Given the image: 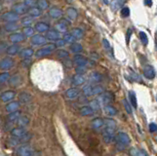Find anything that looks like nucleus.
<instances>
[{
  "label": "nucleus",
  "instance_id": "obj_1",
  "mask_svg": "<svg viewBox=\"0 0 157 156\" xmlns=\"http://www.w3.org/2000/svg\"><path fill=\"white\" fill-rule=\"evenodd\" d=\"M104 133H102V137H104V142L110 143L115 137V129H116V122L111 118H107L104 120Z\"/></svg>",
  "mask_w": 157,
  "mask_h": 156
},
{
  "label": "nucleus",
  "instance_id": "obj_2",
  "mask_svg": "<svg viewBox=\"0 0 157 156\" xmlns=\"http://www.w3.org/2000/svg\"><path fill=\"white\" fill-rule=\"evenodd\" d=\"M130 142H131V140H130V137L124 132H119L116 136V148L118 150H123L125 147H127Z\"/></svg>",
  "mask_w": 157,
  "mask_h": 156
},
{
  "label": "nucleus",
  "instance_id": "obj_3",
  "mask_svg": "<svg viewBox=\"0 0 157 156\" xmlns=\"http://www.w3.org/2000/svg\"><path fill=\"white\" fill-rule=\"evenodd\" d=\"M56 48H57V46L55 43H49L36 51L34 55L36 58H38V59L39 58H44V57L49 56V55L52 54L53 52L56 50Z\"/></svg>",
  "mask_w": 157,
  "mask_h": 156
},
{
  "label": "nucleus",
  "instance_id": "obj_4",
  "mask_svg": "<svg viewBox=\"0 0 157 156\" xmlns=\"http://www.w3.org/2000/svg\"><path fill=\"white\" fill-rule=\"evenodd\" d=\"M114 97L111 93H107V92H104V93L99 94V96L98 97V103H99V105L105 106L107 105H109V103H111L113 100Z\"/></svg>",
  "mask_w": 157,
  "mask_h": 156
},
{
  "label": "nucleus",
  "instance_id": "obj_5",
  "mask_svg": "<svg viewBox=\"0 0 157 156\" xmlns=\"http://www.w3.org/2000/svg\"><path fill=\"white\" fill-rule=\"evenodd\" d=\"M2 20L6 23H17L20 20V15L13 11L6 12L2 15Z\"/></svg>",
  "mask_w": 157,
  "mask_h": 156
},
{
  "label": "nucleus",
  "instance_id": "obj_6",
  "mask_svg": "<svg viewBox=\"0 0 157 156\" xmlns=\"http://www.w3.org/2000/svg\"><path fill=\"white\" fill-rule=\"evenodd\" d=\"M70 26V22L68 20L62 19L61 21H59L56 24V30H58L60 33H66L68 27Z\"/></svg>",
  "mask_w": 157,
  "mask_h": 156
},
{
  "label": "nucleus",
  "instance_id": "obj_7",
  "mask_svg": "<svg viewBox=\"0 0 157 156\" xmlns=\"http://www.w3.org/2000/svg\"><path fill=\"white\" fill-rule=\"evenodd\" d=\"M28 7L23 2L16 3V4L13 5V12L17 13L18 15L26 14V13H28Z\"/></svg>",
  "mask_w": 157,
  "mask_h": 156
},
{
  "label": "nucleus",
  "instance_id": "obj_8",
  "mask_svg": "<svg viewBox=\"0 0 157 156\" xmlns=\"http://www.w3.org/2000/svg\"><path fill=\"white\" fill-rule=\"evenodd\" d=\"M46 40L47 39L44 35L38 33V34H34L33 36H31V43L34 46H40V45H43L45 42H46Z\"/></svg>",
  "mask_w": 157,
  "mask_h": 156
},
{
  "label": "nucleus",
  "instance_id": "obj_9",
  "mask_svg": "<svg viewBox=\"0 0 157 156\" xmlns=\"http://www.w3.org/2000/svg\"><path fill=\"white\" fill-rule=\"evenodd\" d=\"M17 153L19 156H32L34 151L31 146L28 145H23L17 149Z\"/></svg>",
  "mask_w": 157,
  "mask_h": 156
},
{
  "label": "nucleus",
  "instance_id": "obj_10",
  "mask_svg": "<svg viewBox=\"0 0 157 156\" xmlns=\"http://www.w3.org/2000/svg\"><path fill=\"white\" fill-rule=\"evenodd\" d=\"M45 37H46V39H48V40L56 42L58 39L61 38V33L56 29H49L46 32V36H45Z\"/></svg>",
  "mask_w": 157,
  "mask_h": 156
},
{
  "label": "nucleus",
  "instance_id": "obj_11",
  "mask_svg": "<svg viewBox=\"0 0 157 156\" xmlns=\"http://www.w3.org/2000/svg\"><path fill=\"white\" fill-rule=\"evenodd\" d=\"M25 37L26 36L23 35V33H20V32H15L9 35V39H10V41L13 44H18V43H20V42L23 41L25 40Z\"/></svg>",
  "mask_w": 157,
  "mask_h": 156
},
{
  "label": "nucleus",
  "instance_id": "obj_12",
  "mask_svg": "<svg viewBox=\"0 0 157 156\" xmlns=\"http://www.w3.org/2000/svg\"><path fill=\"white\" fill-rule=\"evenodd\" d=\"M14 66V61L11 58H4L0 61V68L2 69H10Z\"/></svg>",
  "mask_w": 157,
  "mask_h": 156
},
{
  "label": "nucleus",
  "instance_id": "obj_13",
  "mask_svg": "<svg viewBox=\"0 0 157 156\" xmlns=\"http://www.w3.org/2000/svg\"><path fill=\"white\" fill-rule=\"evenodd\" d=\"M50 29V26L46 23H43V22H38L35 24V26H34V30H36L37 32L39 33H44V32H47L48 30Z\"/></svg>",
  "mask_w": 157,
  "mask_h": 156
},
{
  "label": "nucleus",
  "instance_id": "obj_14",
  "mask_svg": "<svg viewBox=\"0 0 157 156\" xmlns=\"http://www.w3.org/2000/svg\"><path fill=\"white\" fill-rule=\"evenodd\" d=\"M72 62L74 63H76L77 66H86L87 63H88V60H87L86 58H84L83 56H81V55L77 54L74 56Z\"/></svg>",
  "mask_w": 157,
  "mask_h": 156
},
{
  "label": "nucleus",
  "instance_id": "obj_15",
  "mask_svg": "<svg viewBox=\"0 0 157 156\" xmlns=\"http://www.w3.org/2000/svg\"><path fill=\"white\" fill-rule=\"evenodd\" d=\"M63 11L61 10V9H59V8L53 7V8H51L49 10V16L54 20L61 19V18L63 17Z\"/></svg>",
  "mask_w": 157,
  "mask_h": 156
},
{
  "label": "nucleus",
  "instance_id": "obj_16",
  "mask_svg": "<svg viewBox=\"0 0 157 156\" xmlns=\"http://www.w3.org/2000/svg\"><path fill=\"white\" fill-rule=\"evenodd\" d=\"M65 96L66 99L68 100H73L75 98H77L79 96V90L76 89V88H69L65 91Z\"/></svg>",
  "mask_w": 157,
  "mask_h": 156
},
{
  "label": "nucleus",
  "instance_id": "obj_17",
  "mask_svg": "<svg viewBox=\"0 0 157 156\" xmlns=\"http://www.w3.org/2000/svg\"><path fill=\"white\" fill-rule=\"evenodd\" d=\"M144 75L147 79H153L155 77V70L151 66H146L144 68Z\"/></svg>",
  "mask_w": 157,
  "mask_h": 156
},
{
  "label": "nucleus",
  "instance_id": "obj_18",
  "mask_svg": "<svg viewBox=\"0 0 157 156\" xmlns=\"http://www.w3.org/2000/svg\"><path fill=\"white\" fill-rule=\"evenodd\" d=\"M26 134V131L23 129V127L19 128H14L13 130L11 131V135L13 137H16V139H20V137H23Z\"/></svg>",
  "mask_w": 157,
  "mask_h": 156
},
{
  "label": "nucleus",
  "instance_id": "obj_19",
  "mask_svg": "<svg viewBox=\"0 0 157 156\" xmlns=\"http://www.w3.org/2000/svg\"><path fill=\"white\" fill-rule=\"evenodd\" d=\"M15 96H16V93H15L14 91H6L1 95V100H2V102L7 103L13 100Z\"/></svg>",
  "mask_w": 157,
  "mask_h": 156
},
{
  "label": "nucleus",
  "instance_id": "obj_20",
  "mask_svg": "<svg viewBox=\"0 0 157 156\" xmlns=\"http://www.w3.org/2000/svg\"><path fill=\"white\" fill-rule=\"evenodd\" d=\"M84 82H85V77H84L83 74H79V73H76L73 77H72V84L75 85V86H79V85H82Z\"/></svg>",
  "mask_w": 157,
  "mask_h": 156
},
{
  "label": "nucleus",
  "instance_id": "obj_21",
  "mask_svg": "<svg viewBox=\"0 0 157 156\" xmlns=\"http://www.w3.org/2000/svg\"><path fill=\"white\" fill-rule=\"evenodd\" d=\"M33 55H34V51H33L31 48L23 49V50L20 52V56L22 57L23 60H25V59H31Z\"/></svg>",
  "mask_w": 157,
  "mask_h": 156
},
{
  "label": "nucleus",
  "instance_id": "obj_22",
  "mask_svg": "<svg viewBox=\"0 0 157 156\" xmlns=\"http://www.w3.org/2000/svg\"><path fill=\"white\" fill-rule=\"evenodd\" d=\"M20 47L21 46L19 44H13L11 46H8L6 52H7V54L10 55V56H15V55H17L20 52Z\"/></svg>",
  "mask_w": 157,
  "mask_h": 156
},
{
  "label": "nucleus",
  "instance_id": "obj_23",
  "mask_svg": "<svg viewBox=\"0 0 157 156\" xmlns=\"http://www.w3.org/2000/svg\"><path fill=\"white\" fill-rule=\"evenodd\" d=\"M102 75L97 71H93L89 75V81L92 82V83H99V82L102 81Z\"/></svg>",
  "mask_w": 157,
  "mask_h": 156
},
{
  "label": "nucleus",
  "instance_id": "obj_24",
  "mask_svg": "<svg viewBox=\"0 0 157 156\" xmlns=\"http://www.w3.org/2000/svg\"><path fill=\"white\" fill-rule=\"evenodd\" d=\"M66 16H67L68 20H70V21L76 20V18L78 17V13H77L76 9H74L72 7L67 8V10H66Z\"/></svg>",
  "mask_w": 157,
  "mask_h": 156
},
{
  "label": "nucleus",
  "instance_id": "obj_25",
  "mask_svg": "<svg viewBox=\"0 0 157 156\" xmlns=\"http://www.w3.org/2000/svg\"><path fill=\"white\" fill-rule=\"evenodd\" d=\"M28 13L31 18H38L42 15V11L38 7H31L28 8Z\"/></svg>",
  "mask_w": 157,
  "mask_h": 156
},
{
  "label": "nucleus",
  "instance_id": "obj_26",
  "mask_svg": "<svg viewBox=\"0 0 157 156\" xmlns=\"http://www.w3.org/2000/svg\"><path fill=\"white\" fill-rule=\"evenodd\" d=\"M4 29L8 32L16 31V30L20 29V26L17 23H7L4 26Z\"/></svg>",
  "mask_w": 157,
  "mask_h": 156
},
{
  "label": "nucleus",
  "instance_id": "obj_27",
  "mask_svg": "<svg viewBox=\"0 0 157 156\" xmlns=\"http://www.w3.org/2000/svg\"><path fill=\"white\" fill-rule=\"evenodd\" d=\"M70 33L72 34V36L76 39V40H78V39H81L83 37V35H84L83 30L81 28H78V27H74V28H72Z\"/></svg>",
  "mask_w": 157,
  "mask_h": 156
},
{
  "label": "nucleus",
  "instance_id": "obj_28",
  "mask_svg": "<svg viewBox=\"0 0 157 156\" xmlns=\"http://www.w3.org/2000/svg\"><path fill=\"white\" fill-rule=\"evenodd\" d=\"M20 106V103L19 102H11L9 103L7 105H6V110L8 112H13L16 111Z\"/></svg>",
  "mask_w": 157,
  "mask_h": 156
},
{
  "label": "nucleus",
  "instance_id": "obj_29",
  "mask_svg": "<svg viewBox=\"0 0 157 156\" xmlns=\"http://www.w3.org/2000/svg\"><path fill=\"white\" fill-rule=\"evenodd\" d=\"M93 113H94V109H93L91 106H83V108H80V114L82 116L92 115Z\"/></svg>",
  "mask_w": 157,
  "mask_h": 156
},
{
  "label": "nucleus",
  "instance_id": "obj_30",
  "mask_svg": "<svg viewBox=\"0 0 157 156\" xmlns=\"http://www.w3.org/2000/svg\"><path fill=\"white\" fill-rule=\"evenodd\" d=\"M91 125H92V128L98 130V129H99V128H102V126H104V120L101 118H95L94 120L91 122Z\"/></svg>",
  "mask_w": 157,
  "mask_h": 156
},
{
  "label": "nucleus",
  "instance_id": "obj_31",
  "mask_svg": "<svg viewBox=\"0 0 157 156\" xmlns=\"http://www.w3.org/2000/svg\"><path fill=\"white\" fill-rule=\"evenodd\" d=\"M82 50H83L82 45L79 44V43L74 42L73 44L70 45V51L72 52V53H74V54H79V53L82 52Z\"/></svg>",
  "mask_w": 157,
  "mask_h": 156
},
{
  "label": "nucleus",
  "instance_id": "obj_32",
  "mask_svg": "<svg viewBox=\"0 0 157 156\" xmlns=\"http://www.w3.org/2000/svg\"><path fill=\"white\" fill-rule=\"evenodd\" d=\"M31 96L28 95V93H21L19 96V102H21L22 103H28L31 102Z\"/></svg>",
  "mask_w": 157,
  "mask_h": 156
},
{
  "label": "nucleus",
  "instance_id": "obj_33",
  "mask_svg": "<svg viewBox=\"0 0 157 156\" xmlns=\"http://www.w3.org/2000/svg\"><path fill=\"white\" fill-rule=\"evenodd\" d=\"M123 2H124V0H111L110 7L113 11H115V10H117V9H119L120 7H121V6L123 5Z\"/></svg>",
  "mask_w": 157,
  "mask_h": 156
},
{
  "label": "nucleus",
  "instance_id": "obj_34",
  "mask_svg": "<svg viewBox=\"0 0 157 156\" xmlns=\"http://www.w3.org/2000/svg\"><path fill=\"white\" fill-rule=\"evenodd\" d=\"M104 111L107 115H109V116L115 115L117 113V110L115 109V108H113V106L110 105H107L104 106Z\"/></svg>",
  "mask_w": 157,
  "mask_h": 156
},
{
  "label": "nucleus",
  "instance_id": "obj_35",
  "mask_svg": "<svg viewBox=\"0 0 157 156\" xmlns=\"http://www.w3.org/2000/svg\"><path fill=\"white\" fill-rule=\"evenodd\" d=\"M23 34L26 36V37H31V36L34 35V28L32 26H26L23 30Z\"/></svg>",
  "mask_w": 157,
  "mask_h": 156
},
{
  "label": "nucleus",
  "instance_id": "obj_36",
  "mask_svg": "<svg viewBox=\"0 0 157 156\" xmlns=\"http://www.w3.org/2000/svg\"><path fill=\"white\" fill-rule=\"evenodd\" d=\"M129 97L130 100H131V105H133V108H137L138 106V102H137V97H136V94L134 91H130L129 92Z\"/></svg>",
  "mask_w": 157,
  "mask_h": 156
},
{
  "label": "nucleus",
  "instance_id": "obj_37",
  "mask_svg": "<svg viewBox=\"0 0 157 156\" xmlns=\"http://www.w3.org/2000/svg\"><path fill=\"white\" fill-rule=\"evenodd\" d=\"M63 40H65V43H68V44H73L75 42V39L73 36H72L71 33H65V35H63Z\"/></svg>",
  "mask_w": 157,
  "mask_h": 156
},
{
  "label": "nucleus",
  "instance_id": "obj_38",
  "mask_svg": "<svg viewBox=\"0 0 157 156\" xmlns=\"http://www.w3.org/2000/svg\"><path fill=\"white\" fill-rule=\"evenodd\" d=\"M36 3H37L38 8L40 9L41 11L46 10V9L49 8V3H48L47 0H38Z\"/></svg>",
  "mask_w": 157,
  "mask_h": 156
},
{
  "label": "nucleus",
  "instance_id": "obj_39",
  "mask_svg": "<svg viewBox=\"0 0 157 156\" xmlns=\"http://www.w3.org/2000/svg\"><path fill=\"white\" fill-rule=\"evenodd\" d=\"M21 117V112L20 111H13V112H10V114L8 115V120L9 121H16L18 120Z\"/></svg>",
  "mask_w": 157,
  "mask_h": 156
},
{
  "label": "nucleus",
  "instance_id": "obj_40",
  "mask_svg": "<svg viewBox=\"0 0 157 156\" xmlns=\"http://www.w3.org/2000/svg\"><path fill=\"white\" fill-rule=\"evenodd\" d=\"M82 92H83V95H84V96H85V97L93 96L92 86H91V85H85V86H83V88H82Z\"/></svg>",
  "mask_w": 157,
  "mask_h": 156
},
{
  "label": "nucleus",
  "instance_id": "obj_41",
  "mask_svg": "<svg viewBox=\"0 0 157 156\" xmlns=\"http://www.w3.org/2000/svg\"><path fill=\"white\" fill-rule=\"evenodd\" d=\"M68 56H69L68 52L65 51V50H63V49H61V50H58V51H57V57H58L59 59H61V60L67 59Z\"/></svg>",
  "mask_w": 157,
  "mask_h": 156
},
{
  "label": "nucleus",
  "instance_id": "obj_42",
  "mask_svg": "<svg viewBox=\"0 0 157 156\" xmlns=\"http://www.w3.org/2000/svg\"><path fill=\"white\" fill-rule=\"evenodd\" d=\"M130 154L132 156H146V152L138 148H132L131 150H130Z\"/></svg>",
  "mask_w": 157,
  "mask_h": 156
},
{
  "label": "nucleus",
  "instance_id": "obj_43",
  "mask_svg": "<svg viewBox=\"0 0 157 156\" xmlns=\"http://www.w3.org/2000/svg\"><path fill=\"white\" fill-rule=\"evenodd\" d=\"M33 18H31V16L29 17H25L23 19H22V24L25 27L26 26H31V24L33 23Z\"/></svg>",
  "mask_w": 157,
  "mask_h": 156
},
{
  "label": "nucleus",
  "instance_id": "obj_44",
  "mask_svg": "<svg viewBox=\"0 0 157 156\" xmlns=\"http://www.w3.org/2000/svg\"><path fill=\"white\" fill-rule=\"evenodd\" d=\"M92 92L93 95H99L104 92V88L99 85H96V86H92Z\"/></svg>",
  "mask_w": 157,
  "mask_h": 156
},
{
  "label": "nucleus",
  "instance_id": "obj_45",
  "mask_svg": "<svg viewBox=\"0 0 157 156\" xmlns=\"http://www.w3.org/2000/svg\"><path fill=\"white\" fill-rule=\"evenodd\" d=\"M9 79H10V84L12 85V86L16 87L21 83V77L19 75H15L12 78H9Z\"/></svg>",
  "mask_w": 157,
  "mask_h": 156
},
{
  "label": "nucleus",
  "instance_id": "obj_46",
  "mask_svg": "<svg viewBox=\"0 0 157 156\" xmlns=\"http://www.w3.org/2000/svg\"><path fill=\"white\" fill-rule=\"evenodd\" d=\"M9 78H10V74H9L8 72L0 73V84L5 83L6 81L9 80Z\"/></svg>",
  "mask_w": 157,
  "mask_h": 156
},
{
  "label": "nucleus",
  "instance_id": "obj_47",
  "mask_svg": "<svg viewBox=\"0 0 157 156\" xmlns=\"http://www.w3.org/2000/svg\"><path fill=\"white\" fill-rule=\"evenodd\" d=\"M19 125H21L22 127L23 126H26V125H28L29 123V119L26 117V116H23V117H20L19 119Z\"/></svg>",
  "mask_w": 157,
  "mask_h": 156
},
{
  "label": "nucleus",
  "instance_id": "obj_48",
  "mask_svg": "<svg viewBox=\"0 0 157 156\" xmlns=\"http://www.w3.org/2000/svg\"><path fill=\"white\" fill-rule=\"evenodd\" d=\"M140 38H141V42L144 46L147 45V43H148V38H147V35L146 34V32L141 31L140 32Z\"/></svg>",
  "mask_w": 157,
  "mask_h": 156
},
{
  "label": "nucleus",
  "instance_id": "obj_49",
  "mask_svg": "<svg viewBox=\"0 0 157 156\" xmlns=\"http://www.w3.org/2000/svg\"><path fill=\"white\" fill-rule=\"evenodd\" d=\"M123 105H124V108L126 109V111L129 113V114H131L132 113V108H131V105L129 103V102L126 99L123 100Z\"/></svg>",
  "mask_w": 157,
  "mask_h": 156
},
{
  "label": "nucleus",
  "instance_id": "obj_50",
  "mask_svg": "<svg viewBox=\"0 0 157 156\" xmlns=\"http://www.w3.org/2000/svg\"><path fill=\"white\" fill-rule=\"evenodd\" d=\"M121 16L123 18H127L130 16V9L128 7H123L121 10Z\"/></svg>",
  "mask_w": 157,
  "mask_h": 156
},
{
  "label": "nucleus",
  "instance_id": "obj_51",
  "mask_svg": "<svg viewBox=\"0 0 157 156\" xmlns=\"http://www.w3.org/2000/svg\"><path fill=\"white\" fill-rule=\"evenodd\" d=\"M91 108L94 109V110H99V108H101V105H99V103H98V100H92V103H91Z\"/></svg>",
  "mask_w": 157,
  "mask_h": 156
},
{
  "label": "nucleus",
  "instance_id": "obj_52",
  "mask_svg": "<svg viewBox=\"0 0 157 156\" xmlns=\"http://www.w3.org/2000/svg\"><path fill=\"white\" fill-rule=\"evenodd\" d=\"M23 3H25L28 7H34L36 1H35V0H25Z\"/></svg>",
  "mask_w": 157,
  "mask_h": 156
},
{
  "label": "nucleus",
  "instance_id": "obj_53",
  "mask_svg": "<svg viewBox=\"0 0 157 156\" xmlns=\"http://www.w3.org/2000/svg\"><path fill=\"white\" fill-rule=\"evenodd\" d=\"M56 46L57 47H63V46L65 45V40H63V39H58V40L56 41Z\"/></svg>",
  "mask_w": 157,
  "mask_h": 156
},
{
  "label": "nucleus",
  "instance_id": "obj_54",
  "mask_svg": "<svg viewBox=\"0 0 157 156\" xmlns=\"http://www.w3.org/2000/svg\"><path fill=\"white\" fill-rule=\"evenodd\" d=\"M102 45H104V47L105 50H110V44L109 42H108L107 39H102Z\"/></svg>",
  "mask_w": 157,
  "mask_h": 156
},
{
  "label": "nucleus",
  "instance_id": "obj_55",
  "mask_svg": "<svg viewBox=\"0 0 157 156\" xmlns=\"http://www.w3.org/2000/svg\"><path fill=\"white\" fill-rule=\"evenodd\" d=\"M132 32H133V29H132V28H128V30H127V34H126V41H127V44H129V41H130V38H131Z\"/></svg>",
  "mask_w": 157,
  "mask_h": 156
},
{
  "label": "nucleus",
  "instance_id": "obj_56",
  "mask_svg": "<svg viewBox=\"0 0 157 156\" xmlns=\"http://www.w3.org/2000/svg\"><path fill=\"white\" fill-rule=\"evenodd\" d=\"M149 131L151 133H154L157 131V124L155 123H150L149 124Z\"/></svg>",
  "mask_w": 157,
  "mask_h": 156
},
{
  "label": "nucleus",
  "instance_id": "obj_57",
  "mask_svg": "<svg viewBox=\"0 0 157 156\" xmlns=\"http://www.w3.org/2000/svg\"><path fill=\"white\" fill-rule=\"evenodd\" d=\"M85 66H77V68H76V72L77 73H79V74H82L83 72H85Z\"/></svg>",
  "mask_w": 157,
  "mask_h": 156
},
{
  "label": "nucleus",
  "instance_id": "obj_58",
  "mask_svg": "<svg viewBox=\"0 0 157 156\" xmlns=\"http://www.w3.org/2000/svg\"><path fill=\"white\" fill-rule=\"evenodd\" d=\"M68 59V58H67ZM67 59H65L66 61H65V60H63V65H65V66H67V67H71V66H72V62L71 61H69V60H67Z\"/></svg>",
  "mask_w": 157,
  "mask_h": 156
},
{
  "label": "nucleus",
  "instance_id": "obj_59",
  "mask_svg": "<svg viewBox=\"0 0 157 156\" xmlns=\"http://www.w3.org/2000/svg\"><path fill=\"white\" fill-rule=\"evenodd\" d=\"M144 4H146V6L151 7V6H152V1H151V0H144Z\"/></svg>",
  "mask_w": 157,
  "mask_h": 156
},
{
  "label": "nucleus",
  "instance_id": "obj_60",
  "mask_svg": "<svg viewBox=\"0 0 157 156\" xmlns=\"http://www.w3.org/2000/svg\"><path fill=\"white\" fill-rule=\"evenodd\" d=\"M6 47H7V45H6L5 43H1V44H0V53H1V52L4 50Z\"/></svg>",
  "mask_w": 157,
  "mask_h": 156
}]
</instances>
